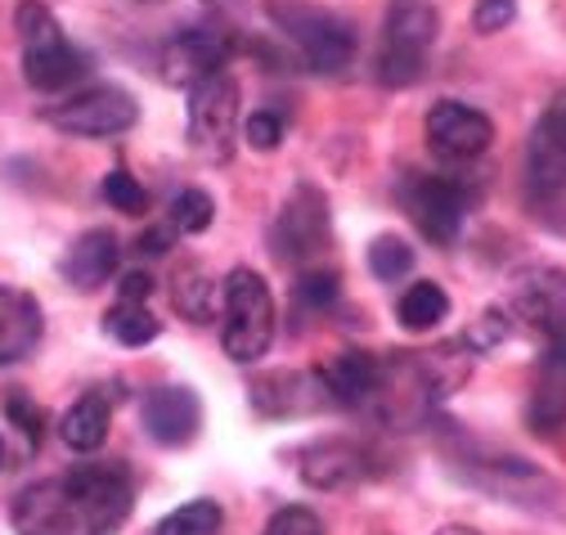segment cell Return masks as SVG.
I'll list each match as a JSON object with an SVG mask.
<instances>
[{
    "instance_id": "7c38bea8",
    "label": "cell",
    "mask_w": 566,
    "mask_h": 535,
    "mask_svg": "<svg viewBox=\"0 0 566 535\" xmlns=\"http://www.w3.org/2000/svg\"><path fill=\"white\" fill-rule=\"evenodd\" d=\"M513 306L544 338V347H566V271L557 265L522 271L513 284Z\"/></svg>"
},
{
    "instance_id": "f546056e",
    "label": "cell",
    "mask_w": 566,
    "mask_h": 535,
    "mask_svg": "<svg viewBox=\"0 0 566 535\" xmlns=\"http://www.w3.org/2000/svg\"><path fill=\"white\" fill-rule=\"evenodd\" d=\"M243 140H248L252 149L270 154V149L283 140V117H279V113H270V108L248 113V122H243Z\"/></svg>"
},
{
    "instance_id": "e0dca14e",
    "label": "cell",
    "mask_w": 566,
    "mask_h": 535,
    "mask_svg": "<svg viewBox=\"0 0 566 535\" xmlns=\"http://www.w3.org/2000/svg\"><path fill=\"white\" fill-rule=\"evenodd\" d=\"M566 423V347H544L531 387V428L557 432Z\"/></svg>"
},
{
    "instance_id": "8992f818",
    "label": "cell",
    "mask_w": 566,
    "mask_h": 535,
    "mask_svg": "<svg viewBox=\"0 0 566 535\" xmlns=\"http://www.w3.org/2000/svg\"><path fill=\"white\" fill-rule=\"evenodd\" d=\"M45 122L54 130H67V136H82V140H113V136H126L139 122V104L122 86H86L77 95L50 104Z\"/></svg>"
},
{
    "instance_id": "836d02e7",
    "label": "cell",
    "mask_w": 566,
    "mask_h": 535,
    "mask_svg": "<svg viewBox=\"0 0 566 535\" xmlns=\"http://www.w3.org/2000/svg\"><path fill=\"white\" fill-rule=\"evenodd\" d=\"M149 293H154V280L145 271L122 275V302H149Z\"/></svg>"
},
{
    "instance_id": "f1b7e54d",
    "label": "cell",
    "mask_w": 566,
    "mask_h": 535,
    "mask_svg": "<svg viewBox=\"0 0 566 535\" xmlns=\"http://www.w3.org/2000/svg\"><path fill=\"white\" fill-rule=\"evenodd\" d=\"M261 535H324V522H319L315 508H306V504H289V508H279V513L265 522Z\"/></svg>"
},
{
    "instance_id": "5b68a950",
    "label": "cell",
    "mask_w": 566,
    "mask_h": 535,
    "mask_svg": "<svg viewBox=\"0 0 566 535\" xmlns=\"http://www.w3.org/2000/svg\"><path fill=\"white\" fill-rule=\"evenodd\" d=\"M274 23L283 28V36L293 41V50L302 54V63L311 73H342L356 59V28L342 14L319 10V6H274L270 10Z\"/></svg>"
},
{
    "instance_id": "9a60e30c",
    "label": "cell",
    "mask_w": 566,
    "mask_h": 535,
    "mask_svg": "<svg viewBox=\"0 0 566 535\" xmlns=\"http://www.w3.org/2000/svg\"><path fill=\"white\" fill-rule=\"evenodd\" d=\"M41 302L23 289L0 284V365H14L23 356H32V347L41 343Z\"/></svg>"
},
{
    "instance_id": "e575fe53",
    "label": "cell",
    "mask_w": 566,
    "mask_h": 535,
    "mask_svg": "<svg viewBox=\"0 0 566 535\" xmlns=\"http://www.w3.org/2000/svg\"><path fill=\"white\" fill-rule=\"evenodd\" d=\"M139 248H145L149 256H158V252H167V230H149V234H145V243H139Z\"/></svg>"
},
{
    "instance_id": "d6a6232c",
    "label": "cell",
    "mask_w": 566,
    "mask_h": 535,
    "mask_svg": "<svg viewBox=\"0 0 566 535\" xmlns=\"http://www.w3.org/2000/svg\"><path fill=\"white\" fill-rule=\"evenodd\" d=\"M539 130H544V136H548V140H553V145L566 154V91H562V95L548 104V113L539 117Z\"/></svg>"
},
{
    "instance_id": "7402d4cb",
    "label": "cell",
    "mask_w": 566,
    "mask_h": 535,
    "mask_svg": "<svg viewBox=\"0 0 566 535\" xmlns=\"http://www.w3.org/2000/svg\"><path fill=\"white\" fill-rule=\"evenodd\" d=\"M104 328H108V338H117L122 347H149L158 338V315L145 306V302H113V311L104 315Z\"/></svg>"
},
{
    "instance_id": "ba28073f",
    "label": "cell",
    "mask_w": 566,
    "mask_h": 535,
    "mask_svg": "<svg viewBox=\"0 0 566 535\" xmlns=\"http://www.w3.org/2000/svg\"><path fill=\"white\" fill-rule=\"evenodd\" d=\"M396 193H400V208L409 212V221L418 225V234H428L441 248H450L459 239L463 217H468V189L459 180L409 171Z\"/></svg>"
},
{
    "instance_id": "30bf717a",
    "label": "cell",
    "mask_w": 566,
    "mask_h": 535,
    "mask_svg": "<svg viewBox=\"0 0 566 535\" xmlns=\"http://www.w3.org/2000/svg\"><path fill=\"white\" fill-rule=\"evenodd\" d=\"M230 54H234V36H230V32L211 28V23H202V28H180V32L163 45V77H167L171 86H189V91H193L198 82L226 73Z\"/></svg>"
},
{
    "instance_id": "74e56055",
    "label": "cell",
    "mask_w": 566,
    "mask_h": 535,
    "mask_svg": "<svg viewBox=\"0 0 566 535\" xmlns=\"http://www.w3.org/2000/svg\"><path fill=\"white\" fill-rule=\"evenodd\" d=\"M145 6H154V0H145Z\"/></svg>"
},
{
    "instance_id": "d4e9b609",
    "label": "cell",
    "mask_w": 566,
    "mask_h": 535,
    "mask_svg": "<svg viewBox=\"0 0 566 535\" xmlns=\"http://www.w3.org/2000/svg\"><path fill=\"white\" fill-rule=\"evenodd\" d=\"M171 302H176L180 315H189L193 324H202V319L211 315V280L198 271V265H180Z\"/></svg>"
},
{
    "instance_id": "83f0119b",
    "label": "cell",
    "mask_w": 566,
    "mask_h": 535,
    "mask_svg": "<svg viewBox=\"0 0 566 535\" xmlns=\"http://www.w3.org/2000/svg\"><path fill=\"white\" fill-rule=\"evenodd\" d=\"M293 297H297V311L306 315H319L337 302V275L333 271H306L297 284H293Z\"/></svg>"
},
{
    "instance_id": "8fae6325",
    "label": "cell",
    "mask_w": 566,
    "mask_h": 535,
    "mask_svg": "<svg viewBox=\"0 0 566 535\" xmlns=\"http://www.w3.org/2000/svg\"><path fill=\"white\" fill-rule=\"evenodd\" d=\"M428 145L441 162H472L490 149L494 140V122L472 108V104H459V99H441L428 108Z\"/></svg>"
},
{
    "instance_id": "2e32d148",
    "label": "cell",
    "mask_w": 566,
    "mask_h": 535,
    "mask_svg": "<svg viewBox=\"0 0 566 535\" xmlns=\"http://www.w3.org/2000/svg\"><path fill=\"white\" fill-rule=\"evenodd\" d=\"M117 256H122V248H117V239L108 230H86L73 248H67L63 275H67V284H73V289L95 293V289H104L113 280Z\"/></svg>"
},
{
    "instance_id": "d6986e66",
    "label": "cell",
    "mask_w": 566,
    "mask_h": 535,
    "mask_svg": "<svg viewBox=\"0 0 566 535\" xmlns=\"http://www.w3.org/2000/svg\"><path fill=\"white\" fill-rule=\"evenodd\" d=\"M302 459H306L302 478L319 491H337V486H350V482L365 478V454L356 445H346V441H319Z\"/></svg>"
},
{
    "instance_id": "603a6c76",
    "label": "cell",
    "mask_w": 566,
    "mask_h": 535,
    "mask_svg": "<svg viewBox=\"0 0 566 535\" xmlns=\"http://www.w3.org/2000/svg\"><path fill=\"white\" fill-rule=\"evenodd\" d=\"M221 522H226V513L217 500H189L176 513H167L154 526V535H221Z\"/></svg>"
},
{
    "instance_id": "277c9868",
    "label": "cell",
    "mask_w": 566,
    "mask_h": 535,
    "mask_svg": "<svg viewBox=\"0 0 566 535\" xmlns=\"http://www.w3.org/2000/svg\"><path fill=\"white\" fill-rule=\"evenodd\" d=\"M226 293V324H221V347L230 360L239 365H256L270 343H274V297H270V284L239 265L230 271V280L221 284Z\"/></svg>"
},
{
    "instance_id": "d590c367",
    "label": "cell",
    "mask_w": 566,
    "mask_h": 535,
    "mask_svg": "<svg viewBox=\"0 0 566 535\" xmlns=\"http://www.w3.org/2000/svg\"><path fill=\"white\" fill-rule=\"evenodd\" d=\"M437 535H481V531H472V526H446V531H437Z\"/></svg>"
},
{
    "instance_id": "9c48e42d",
    "label": "cell",
    "mask_w": 566,
    "mask_h": 535,
    "mask_svg": "<svg viewBox=\"0 0 566 535\" xmlns=\"http://www.w3.org/2000/svg\"><path fill=\"white\" fill-rule=\"evenodd\" d=\"M328 243V203L315 185H297L289 193V203L279 208L274 230H270V248L279 261L289 265H306L324 252Z\"/></svg>"
},
{
    "instance_id": "3957f363",
    "label": "cell",
    "mask_w": 566,
    "mask_h": 535,
    "mask_svg": "<svg viewBox=\"0 0 566 535\" xmlns=\"http://www.w3.org/2000/svg\"><path fill=\"white\" fill-rule=\"evenodd\" d=\"M441 14L428 0H391L382 14V45H378V82L382 86H413L428 69L437 45Z\"/></svg>"
},
{
    "instance_id": "7a4b0ae2",
    "label": "cell",
    "mask_w": 566,
    "mask_h": 535,
    "mask_svg": "<svg viewBox=\"0 0 566 535\" xmlns=\"http://www.w3.org/2000/svg\"><path fill=\"white\" fill-rule=\"evenodd\" d=\"M14 28H19V41H23V77L32 91H67L73 82L86 77V54L67 41L54 23V14L41 6V0H23L19 14H14Z\"/></svg>"
},
{
    "instance_id": "ffe728a7",
    "label": "cell",
    "mask_w": 566,
    "mask_h": 535,
    "mask_svg": "<svg viewBox=\"0 0 566 535\" xmlns=\"http://www.w3.org/2000/svg\"><path fill=\"white\" fill-rule=\"evenodd\" d=\"M526 180H531V193L544 198V203H553V198L566 193V154L544 136L539 126H535L531 149H526Z\"/></svg>"
},
{
    "instance_id": "4316f807",
    "label": "cell",
    "mask_w": 566,
    "mask_h": 535,
    "mask_svg": "<svg viewBox=\"0 0 566 535\" xmlns=\"http://www.w3.org/2000/svg\"><path fill=\"white\" fill-rule=\"evenodd\" d=\"M99 193H104V203L113 208V212H126V217H139L149 208V193L139 189V180L130 176V171H108L104 176V185H99Z\"/></svg>"
},
{
    "instance_id": "8d00e7d4",
    "label": "cell",
    "mask_w": 566,
    "mask_h": 535,
    "mask_svg": "<svg viewBox=\"0 0 566 535\" xmlns=\"http://www.w3.org/2000/svg\"><path fill=\"white\" fill-rule=\"evenodd\" d=\"M0 459H6V441H0Z\"/></svg>"
},
{
    "instance_id": "484cf974",
    "label": "cell",
    "mask_w": 566,
    "mask_h": 535,
    "mask_svg": "<svg viewBox=\"0 0 566 535\" xmlns=\"http://www.w3.org/2000/svg\"><path fill=\"white\" fill-rule=\"evenodd\" d=\"M211 221H217V203H211V193L185 189V193L171 198V230L176 234H202Z\"/></svg>"
},
{
    "instance_id": "6da1fadb",
    "label": "cell",
    "mask_w": 566,
    "mask_h": 535,
    "mask_svg": "<svg viewBox=\"0 0 566 535\" xmlns=\"http://www.w3.org/2000/svg\"><path fill=\"white\" fill-rule=\"evenodd\" d=\"M130 500L135 482L122 463H77L19 491L10 522L19 535H113L130 517Z\"/></svg>"
},
{
    "instance_id": "44dd1931",
    "label": "cell",
    "mask_w": 566,
    "mask_h": 535,
    "mask_svg": "<svg viewBox=\"0 0 566 535\" xmlns=\"http://www.w3.org/2000/svg\"><path fill=\"white\" fill-rule=\"evenodd\" d=\"M396 315H400V324H405L409 333H428V328H437V324L450 315V297H446L441 284L418 280V284H409V289L400 293Z\"/></svg>"
},
{
    "instance_id": "52a82bcc",
    "label": "cell",
    "mask_w": 566,
    "mask_h": 535,
    "mask_svg": "<svg viewBox=\"0 0 566 535\" xmlns=\"http://www.w3.org/2000/svg\"><path fill=\"white\" fill-rule=\"evenodd\" d=\"M239 130V82L217 73L189 91V145L207 162H226Z\"/></svg>"
},
{
    "instance_id": "4fadbf2b",
    "label": "cell",
    "mask_w": 566,
    "mask_h": 535,
    "mask_svg": "<svg viewBox=\"0 0 566 535\" xmlns=\"http://www.w3.org/2000/svg\"><path fill=\"white\" fill-rule=\"evenodd\" d=\"M139 423L158 445H189L202 428V406L189 387H154L139 400Z\"/></svg>"
},
{
    "instance_id": "1f68e13d",
    "label": "cell",
    "mask_w": 566,
    "mask_h": 535,
    "mask_svg": "<svg viewBox=\"0 0 566 535\" xmlns=\"http://www.w3.org/2000/svg\"><path fill=\"white\" fill-rule=\"evenodd\" d=\"M6 415L14 419V428L36 445L41 441V410L32 406V400L23 396V391H10V400H6Z\"/></svg>"
},
{
    "instance_id": "cb8c5ba5",
    "label": "cell",
    "mask_w": 566,
    "mask_h": 535,
    "mask_svg": "<svg viewBox=\"0 0 566 535\" xmlns=\"http://www.w3.org/2000/svg\"><path fill=\"white\" fill-rule=\"evenodd\" d=\"M369 271H374L382 284L405 280V275L413 271V248H409L405 239H396V234L374 239V243H369Z\"/></svg>"
},
{
    "instance_id": "ac0fdd59",
    "label": "cell",
    "mask_w": 566,
    "mask_h": 535,
    "mask_svg": "<svg viewBox=\"0 0 566 535\" xmlns=\"http://www.w3.org/2000/svg\"><path fill=\"white\" fill-rule=\"evenodd\" d=\"M108 423H113V406H108V396L104 391H82L73 406H67L63 423H59V437L67 450H77V454H95L108 437Z\"/></svg>"
},
{
    "instance_id": "4dcf8cb0",
    "label": "cell",
    "mask_w": 566,
    "mask_h": 535,
    "mask_svg": "<svg viewBox=\"0 0 566 535\" xmlns=\"http://www.w3.org/2000/svg\"><path fill=\"white\" fill-rule=\"evenodd\" d=\"M513 14H517V0H476V14H472V28L476 32H500V28H509L513 23Z\"/></svg>"
},
{
    "instance_id": "5bb4252c",
    "label": "cell",
    "mask_w": 566,
    "mask_h": 535,
    "mask_svg": "<svg viewBox=\"0 0 566 535\" xmlns=\"http://www.w3.org/2000/svg\"><path fill=\"white\" fill-rule=\"evenodd\" d=\"M324 391L333 406H369V400L382 391V360L369 352H337L324 369Z\"/></svg>"
}]
</instances>
